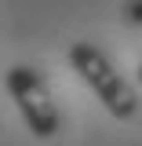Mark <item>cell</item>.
Listing matches in <instances>:
<instances>
[{
	"label": "cell",
	"instance_id": "cell-1",
	"mask_svg": "<svg viewBox=\"0 0 142 146\" xmlns=\"http://www.w3.org/2000/svg\"><path fill=\"white\" fill-rule=\"evenodd\" d=\"M66 58H69V70L98 95V102H102L117 121H131V117L139 113V95H135V88L113 70V62H109L95 44L77 40V44H69V55H66Z\"/></svg>",
	"mask_w": 142,
	"mask_h": 146
},
{
	"label": "cell",
	"instance_id": "cell-2",
	"mask_svg": "<svg viewBox=\"0 0 142 146\" xmlns=\"http://www.w3.org/2000/svg\"><path fill=\"white\" fill-rule=\"evenodd\" d=\"M4 84H7V95L18 102L29 131L36 139H51L58 131V110H55V99H51L44 73L33 70V66H11L4 73Z\"/></svg>",
	"mask_w": 142,
	"mask_h": 146
},
{
	"label": "cell",
	"instance_id": "cell-4",
	"mask_svg": "<svg viewBox=\"0 0 142 146\" xmlns=\"http://www.w3.org/2000/svg\"><path fill=\"white\" fill-rule=\"evenodd\" d=\"M139 84H142V66H139Z\"/></svg>",
	"mask_w": 142,
	"mask_h": 146
},
{
	"label": "cell",
	"instance_id": "cell-3",
	"mask_svg": "<svg viewBox=\"0 0 142 146\" xmlns=\"http://www.w3.org/2000/svg\"><path fill=\"white\" fill-rule=\"evenodd\" d=\"M120 15H124L127 26H142V0H127L120 7Z\"/></svg>",
	"mask_w": 142,
	"mask_h": 146
}]
</instances>
